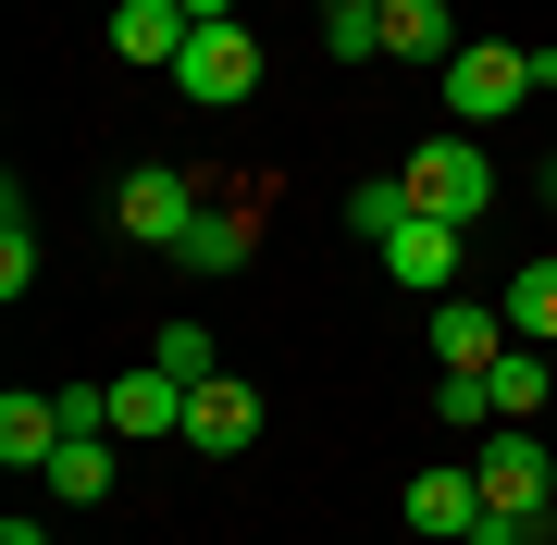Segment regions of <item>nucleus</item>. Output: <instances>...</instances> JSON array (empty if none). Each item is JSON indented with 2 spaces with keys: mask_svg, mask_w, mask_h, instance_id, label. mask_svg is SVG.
<instances>
[{
  "mask_svg": "<svg viewBox=\"0 0 557 545\" xmlns=\"http://www.w3.org/2000/svg\"><path fill=\"white\" fill-rule=\"evenodd\" d=\"M186 38H199V25H186V0H112V50H124V62H161V75H174Z\"/></svg>",
  "mask_w": 557,
  "mask_h": 545,
  "instance_id": "nucleus-10",
  "label": "nucleus"
},
{
  "mask_svg": "<svg viewBox=\"0 0 557 545\" xmlns=\"http://www.w3.org/2000/svg\"><path fill=\"white\" fill-rule=\"evenodd\" d=\"M471 471H483V508H496V521H545L557 459H545V434H533V422H496V434L471 446Z\"/></svg>",
  "mask_w": 557,
  "mask_h": 545,
  "instance_id": "nucleus-3",
  "label": "nucleus"
},
{
  "mask_svg": "<svg viewBox=\"0 0 557 545\" xmlns=\"http://www.w3.org/2000/svg\"><path fill=\"white\" fill-rule=\"evenodd\" d=\"M322 50H335V62H372L384 50V0H322Z\"/></svg>",
  "mask_w": 557,
  "mask_h": 545,
  "instance_id": "nucleus-19",
  "label": "nucleus"
},
{
  "mask_svg": "<svg viewBox=\"0 0 557 545\" xmlns=\"http://www.w3.org/2000/svg\"><path fill=\"white\" fill-rule=\"evenodd\" d=\"M0 545H50V533H38V521H25V508H13V521H0Z\"/></svg>",
  "mask_w": 557,
  "mask_h": 545,
  "instance_id": "nucleus-23",
  "label": "nucleus"
},
{
  "mask_svg": "<svg viewBox=\"0 0 557 545\" xmlns=\"http://www.w3.org/2000/svg\"><path fill=\"white\" fill-rule=\"evenodd\" d=\"M384 273H397L421 310H434V298H458V273H471V223H434V211H409L397 236H384Z\"/></svg>",
  "mask_w": 557,
  "mask_h": 545,
  "instance_id": "nucleus-4",
  "label": "nucleus"
},
{
  "mask_svg": "<svg viewBox=\"0 0 557 545\" xmlns=\"http://www.w3.org/2000/svg\"><path fill=\"white\" fill-rule=\"evenodd\" d=\"M149 360L174 372V384H211V323H161V335H149Z\"/></svg>",
  "mask_w": 557,
  "mask_h": 545,
  "instance_id": "nucleus-21",
  "label": "nucleus"
},
{
  "mask_svg": "<svg viewBox=\"0 0 557 545\" xmlns=\"http://www.w3.org/2000/svg\"><path fill=\"white\" fill-rule=\"evenodd\" d=\"M397 223H409V186H397V174H372V186L347 199V236H372V248H384Z\"/></svg>",
  "mask_w": 557,
  "mask_h": 545,
  "instance_id": "nucleus-20",
  "label": "nucleus"
},
{
  "mask_svg": "<svg viewBox=\"0 0 557 545\" xmlns=\"http://www.w3.org/2000/svg\"><path fill=\"white\" fill-rule=\"evenodd\" d=\"M384 50H397V62H421V75H446L471 38H458V13H446V0H384Z\"/></svg>",
  "mask_w": 557,
  "mask_h": 545,
  "instance_id": "nucleus-11",
  "label": "nucleus"
},
{
  "mask_svg": "<svg viewBox=\"0 0 557 545\" xmlns=\"http://www.w3.org/2000/svg\"><path fill=\"white\" fill-rule=\"evenodd\" d=\"M545 75H557V50H483V38H471L434 87H446V112H458V124H496V112H520V100H533Z\"/></svg>",
  "mask_w": 557,
  "mask_h": 545,
  "instance_id": "nucleus-2",
  "label": "nucleus"
},
{
  "mask_svg": "<svg viewBox=\"0 0 557 545\" xmlns=\"http://www.w3.org/2000/svg\"><path fill=\"white\" fill-rule=\"evenodd\" d=\"M434 422L458 446H483V434H496V384H483V372H434Z\"/></svg>",
  "mask_w": 557,
  "mask_h": 545,
  "instance_id": "nucleus-15",
  "label": "nucleus"
},
{
  "mask_svg": "<svg viewBox=\"0 0 557 545\" xmlns=\"http://www.w3.org/2000/svg\"><path fill=\"white\" fill-rule=\"evenodd\" d=\"M25 285H38V223H25V186H0V298L25 310Z\"/></svg>",
  "mask_w": 557,
  "mask_h": 545,
  "instance_id": "nucleus-16",
  "label": "nucleus"
},
{
  "mask_svg": "<svg viewBox=\"0 0 557 545\" xmlns=\"http://www.w3.org/2000/svg\"><path fill=\"white\" fill-rule=\"evenodd\" d=\"M508 335L520 347H557V261H533V273L508 285Z\"/></svg>",
  "mask_w": 557,
  "mask_h": 545,
  "instance_id": "nucleus-17",
  "label": "nucleus"
},
{
  "mask_svg": "<svg viewBox=\"0 0 557 545\" xmlns=\"http://www.w3.org/2000/svg\"><path fill=\"white\" fill-rule=\"evenodd\" d=\"M174 87H186L199 112H236L248 87H260V38H248V25H199L186 62H174Z\"/></svg>",
  "mask_w": 557,
  "mask_h": 545,
  "instance_id": "nucleus-6",
  "label": "nucleus"
},
{
  "mask_svg": "<svg viewBox=\"0 0 557 545\" xmlns=\"http://www.w3.org/2000/svg\"><path fill=\"white\" fill-rule=\"evenodd\" d=\"M174 261H186V273H236V261H248V223H236V211H199Z\"/></svg>",
  "mask_w": 557,
  "mask_h": 545,
  "instance_id": "nucleus-18",
  "label": "nucleus"
},
{
  "mask_svg": "<svg viewBox=\"0 0 557 545\" xmlns=\"http://www.w3.org/2000/svg\"><path fill=\"white\" fill-rule=\"evenodd\" d=\"M421 335H434V372H483L508 347V298H434Z\"/></svg>",
  "mask_w": 557,
  "mask_h": 545,
  "instance_id": "nucleus-8",
  "label": "nucleus"
},
{
  "mask_svg": "<svg viewBox=\"0 0 557 545\" xmlns=\"http://www.w3.org/2000/svg\"><path fill=\"white\" fill-rule=\"evenodd\" d=\"M545 199H557V162H545Z\"/></svg>",
  "mask_w": 557,
  "mask_h": 545,
  "instance_id": "nucleus-24",
  "label": "nucleus"
},
{
  "mask_svg": "<svg viewBox=\"0 0 557 545\" xmlns=\"http://www.w3.org/2000/svg\"><path fill=\"white\" fill-rule=\"evenodd\" d=\"M397 186H409V211H434V223H483L496 211V162H483L471 124H458V137H421L397 162Z\"/></svg>",
  "mask_w": 557,
  "mask_h": 545,
  "instance_id": "nucleus-1",
  "label": "nucleus"
},
{
  "mask_svg": "<svg viewBox=\"0 0 557 545\" xmlns=\"http://www.w3.org/2000/svg\"><path fill=\"white\" fill-rule=\"evenodd\" d=\"M112 471H124V459H112V434H62L38 484H50L62 508H100V496H112Z\"/></svg>",
  "mask_w": 557,
  "mask_h": 545,
  "instance_id": "nucleus-12",
  "label": "nucleus"
},
{
  "mask_svg": "<svg viewBox=\"0 0 557 545\" xmlns=\"http://www.w3.org/2000/svg\"><path fill=\"white\" fill-rule=\"evenodd\" d=\"M471 521H483V471H471V459L409 471V533H458V545H471Z\"/></svg>",
  "mask_w": 557,
  "mask_h": 545,
  "instance_id": "nucleus-9",
  "label": "nucleus"
},
{
  "mask_svg": "<svg viewBox=\"0 0 557 545\" xmlns=\"http://www.w3.org/2000/svg\"><path fill=\"white\" fill-rule=\"evenodd\" d=\"M545 360H557V347H545Z\"/></svg>",
  "mask_w": 557,
  "mask_h": 545,
  "instance_id": "nucleus-25",
  "label": "nucleus"
},
{
  "mask_svg": "<svg viewBox=\"0 0 557 545\" xmlns=\"http://www.w3.org/2000/svg\"><path fill=\"white\" fill-rule=\"evenodd\" d=\"M112 223H124V248H186V223H199V174H174V162L124 174V186H112Z\"/></svg>",
  "mask_w": 557,
  "mask_h": 545,
  "instance_id": "nucleus-5",
  "label": "nucleus"
},
{
  "mask_svg": "<svg viewBox=\"0 0 557 545\" xmlns=\"http://www.w3.org/2000/svg\"><path fill=\"white\" fill-rule=\"evenodd\" d=\"M186 25H236V0H186Z\"/></svg>",
  "mask_w": 557,
  "mask_h": 545,
  "instance_id": "nucleus-22",
  "label": "nucleus"
},
{
  "mask_svg": "<svg viewBox=\"0 0 557 545\" xmlns=\"http://www.w3.org/2000/svg\"><path fill=\"white\" fill-rule=\"evenodd\" d=\"M483 384H496V422H533V409L557 397V360H545V347H496V360H483Z\"/></svg>",
  "mask_w": 557,
  "mask_h": 545,
  "instance_id": "nucleus-13",
  "label": "nucleus"
},
{
  "mask_svg": "<svg viewBox=\"0 0 557 545\" xmlns=\"http://www.w3.org/2000/svg\"><path fill=\"white\" fill-rule=\"evenodd\" d=\"M50 446H62V397H0V459L50 471Z\"/></svg>",
  "mask_w": 557,
  "mask_h": 545,
  "instance_id": "nucleus-14",
  "label": "nucleus"
},
{
  "mask_svg": "<svg viewBox=\"0 0 557 545\" xmlns=\"http://www.w3.org/2000/svg\"><path fill=\"white\" fill-rule=\"evenodd\" d=\"M186 446H199V459H248V446H260V397L236 372H211L199 397H186Z\"/></svg>",
  "mask_w": 557,
  "mask_h": 545,
  "instance_id": "nucleus-7",
  "label": "nucleus"
}]
</instances>
